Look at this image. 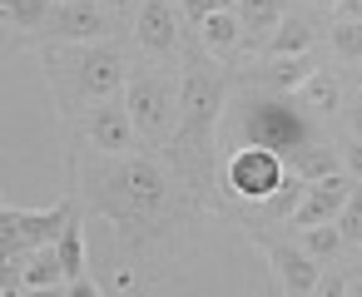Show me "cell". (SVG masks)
Instances as JSON below:
<instances>
[{"label":"cell","mask_w":362,"mask_h":297,"mask_svg":"<svg viewBox=\"0 0 362 297\" xmlns=\"http://www.w3.org/2000/svg\"><path fill=\"white\" fill-rule=\"evenodd\" d=\"M80 193L100 218H110L129 238H154L164 223H174L194 198L174 178L169 164L149 154H124V159H95L80 169Z\"/></svg>","instance_id":"1"},{"label":"cell","mask_w":362,"mask_h":297,"mask_svg":"<svg viewBox=\"0 0 362 297\" xmlns=\"http://www.w3.org/2000/svg\"><path fill=\"white\" fill-rule=\"evenodd\" d=\"M223 99H228V75H223L218 60L204 55V45L194 35L189 55H184V70H179V129H174V139L164 149L174 178L184 183V193L194 203L214 183V149H218Z\"/></svg>","instance_id":"2"},{"label":"cell","mask_w":362,"mask_h":297,"mask_svg":"<svg viewBox=\"0 0 362 297\" xmlns=\"http://www.w3.org/2000/svg\"><path fill=\"white\" fill-rule=\"evenodd\" d=\"M45 80L55 90L60 114H75L95 99H115L129 85V60L119 45L95 40V45H50L45 50Z\"/></svg>","instance_id":"3"},{"label":"cell","mask_w":362,"mask_h":297,"mask_svg":"<svg viewBox=\"0 0 362 297\" xmlns=\"http://www.w3.org/2000/svg\"><path fill=\"white\" fill-rule=\"evenodd\" d=\"M124 104H129L139 144L169 149V139L179 129V75H169V70H134L129 85H124Z\"/></svg>","instance_id":"4"},{"label":"cell","mask_w":362,"mask_h":297,"mask_svg":"<svg viewBox=\"0 0 362 297\" xmlns=\"http://www.w3.org/2000/svg\"><path fill=\"white\" fill-rule=\"evenodd\" d=\"M218 178H223V188H228L233 198H243V203H258V208H263V203L283 188L288 164H283V154H278V149H263V144H238V149L223 159Z\"/></svg>","instance_id":"5"},{"label":"cell","mask_w":362,"mask_h":297,"mask_svg":"<svg viewBox=\"0 0 362 297\" xmlns=\"http://www.w3.org/2000/svg\"><path fill=\"white\" fill-rule=\"evenodd\" d=\"M115 30V16L105 6H95V0H55V6L45 11L35 40L45 45H95Z\"/></svg>","instance_id":"6"},{"label":"cell","mask_w":362,"mask_h":297,"mask_svg":"<svg viewBox=\"0 0 362 297\" xmlns=\"http://www.w3.org/2000/svg\"><path fill=\"white\" fill-rule=\"evenodd\" d=\"M303 139H313V134H308V114H303L288 95L258 99V104L243 114V144H263V149L288 154V149L303 144Z\"/></svg>","instance_id":"7"},{"label":"cell","mask_w":362,"mask_h":297,"mask_svg":"<svg viewBox=\"0 0 362 297\" xmlns=\"http://www.w3.org/2000/svg\"><path fill=\"white\" fill-rule=\"evenodd\" d=\"M80 134H85V144H90L95 154H105V159H124V154L139 149V134H134L129 104H124L119 95H115V99H95V104H85V114H80Z\"/></svg>","instance_id":"8"},{"label":"cell","mask_w":362,"mask_h":297,"mask_svg":"<svg viewBox=\"0 0 362 297\" xmlns=\"http://www.w3.org/2000/svg\"><path fill=\"white\" fill-rule=\"evenodd\" d=\"M134 40L154 60H174L184 50V25H179V0H144L134 16Z\"/></svg>","instance_id":"9"},{"label":"cell","mask_w":362,"mask_h":297,"mask_svg":"<svg viewBox=\"0 0 362 297\" xmlns=\"http://www.w3.org/2000/svg\"><path fill=\"white\" fill-rule=\"evenodd\" d=\"M352 188H357V178H347V174H327V178L308 183L288 223H293V228H317V223H337V213H342V203L352 198Z\"/></svg>","instance_id":"10"},{"label":"cell","mask_w":362,"mask_h":297,"mask_svg":"<svg viewBox=\"0 0 362 297\" xmlns=\"http://www.w3.org/2000/svg\"><path fill=\"white\" fill-rule=\"evenodd\" d=\"M258 243H263V253H268V262H273V272L283 282V297H313L317 292L322 262H313L298 243H273V238H258Z\"/></svg>","instance_id":"11"},{"label":"cell","mask_w":362,"mask_h":297,"mask_svg":"<svg viewBox=\"0 0 362 297\" xmlns=\"http://www.w3.org/2000/svg\"><path fill=\"white\" fill-rule=\"evenodd\" d=\"M288 99H293L308 119H327V114H337V109H342V85H337L332 75L313 70V75H308V80L288 95Z\"/></svg>","instance_id":"12"},{"label":"cell","mask_w":362,"mask_h":297,"mask_svg":"<svg viewBox=\"0 0 362 297\" xmlns=\"http://www.w3.org/2000/svg\"><path fill=\"white\" fill-rule=\"evenodd\" d=\"M283 164H288V174H298L303 183H317V178H327V174H342V159H337L327 144H317V139L293 144V149L283 154Z\"/></svg>","instance_id":"13"},{"label":"cell","mask_w":362,"mask_h":297,"mask_svg":"<svg viewBox=\"0 0 362 297\" xmlns=\"http://www.w3.org/2000/svg\"><path fill=\"white\" fill-rule=\"evenodd\" d=\"M194 35H199V45H204L209 60H233V50L243 40V25H238L233 11H214L204 25H194Z\"/></svg>","instance_id":"14"},{"label":"cell","mask_w":362,"mask_h":297,"mask_svg":"<svg viewBox=\"0 0 362 297\" xmlns=\"http://www.w3.org/2000/svg\"><path fill=\"white\" fill-rule=\"evenodd\" d=\"M263 45H268V60H283V55H308V50L317 45V25H313L308 16H293V11H288V16L278 20V30H273Z\"/></svg>","instance_id":"15"},{"label":"cell","mask_w":362,"mask_h":297,"mask_svg":"<svg viewBox=\"0 0 362 297\" xmlns=\"http://www.w3.org/2000/svg\"><path fill=\"white\" fill-rule=\"evenodd\" d=\"M238 25H243V35H258V40H268L273 30H278V20L288 16V0H238Z\"/></svg>","instance_id":"16"},{"label":"cell","mask_w":362,"mask_h":297,"mask_svg":"<svg viewBox=\"0 0 362 297\" xmlns=\"http://www.w3.org/2000/svg\"><path fill=\"white\" fill-rule=\"evenodd\" d=\"M308 75H313V60H308V55H283V60H268L258 80H263L273 95H293Z\"/></svg>","instance_id":"17"},{"label":"cell","mask_w":362,"mask_h":297,"mask_svg":"<svg viewBox=\"0 0 362 297\" xmlns=\"http://www.w3.org/2000/svg\"><path fill=\"white\" fill-rule=\"evenodd\" d=\"M55 253H60L65 282H80V277H90V272H85V228H80V218H75V213H70V223L60 228V238H55Z\"/></svg>","instance_id":"18"},{"label":"cell","mask_w":362,"mask_h":297,"mask_svg":"<svg viewBox=\"0 0 362 297\" xmlns=\"http://www.w3.org/2000/svg\"><path fill=\"white\" fill-rule=\"evenodd\" d=\"M25 287H30V292H40V287H65V267H60L55 243L25 253Z\"/></svg>","instance_id":"19"},{"label":"cell","mask_w":362,"mask_h":297,"mask_svg":"<svg viewBox=\"0 0 362 297\" xmlns=\"http://www.w3.org/2000/svg\"><path fill=\"white\" fill-rule=\"evenodd\" d=\"M298 233V248L313 257V262H332L347 243H342V233H337V223H317V228H293Z\"/></svg>","instance_id":"20"},{"label":"cell","mask_w":362,"mask_h":297,"mask_svg":"<svg viewBox=\"0 0 362 297\" xmlns=\"http://www.w3.org/2000/svg\"><path fill=\"white\" fill-rule=\"evenodd\" d=\"M45 11H50V0H0V25H16V30L35 35Z\"/></svg>","instance_id":"21"},{"label":"cell","mask_w":362,"mask_h":297,"mask_svg":"<svg viewBox=\"0 0 362 297\" xmlns=\"http://www.w3.org/2000/svg\"><path fill=\"white\" fill-rule=\"evenodd\" d=\"M327 40H332V55H337V60L362 65V20H337V25L327 30Z\"/></svg>","instance_id":"22"},{"label":"cell","mask_w":362,"mask_h":297,"mask_svg":"<svg viewBox=\"0 0 362 297\" xmlns=\"http://www.w3.org/2000/svg\"><path fill=\"white\" fill-rule=\"evenodd\" d=\"M337 233H342V243H357V248H362V183H357L352 198L342 203V213H337Z\"/></svg>","instance_id":"23"},{"label":"cell","mask_w":362,"mask_h":297,"mask_svg":"<svg viewBox=\"0 0 362 297\" xmlns=\"http://www.w3.org/2000/svg\"><path fill=\"white\" fill-rule=\"evenodd\" d=\"M179 11H184L189 25H204L214 11H228V6H223V0H179Z\"/></svg>","instance_id":"24"},{"label":"cell","mask_w":362,"mask_h":297,"mask_svg":"<svg viewBox=\"0 0 362 297\" xmlns=\"http://www.w3.org/2000/svg\"><path fill=\"white\" fill-rule=\"evenodd\" d=\"M342 174L362 183V139H352V144H342Z\"/></svg>","instance_id":"25"},{"label":"cell","mask_w":362,"mask_h":297,"mask_svg":"<svg viewBox=\"0 0 362 297\" xmlns=\"http://www.w3.org/2000/svg\"><path fill=\"white\" fill-rule=\"evenodd\" d=\"M313 297H347V277H337V272H327L322 282H317V292Z\"/></svg>","instance_id":"26"},{"label":"cell","mask_w":362,"mask_h":297,"mask_svg":"<svg viewBox=\"0 0 362 297\" xmlns=\"http://www.w3.org/2000/svg\"><path fill=\"white\" fill-rule=\"evenodd\" d=\"M342 114H347V129H352V139H362V90L352 95V104H347Z\"/></svg>","instance_id":"27"},{"label":"cell","mask_w":362,"mask_h":297,"mask_svg":"<svg viewBox=\"0 0 362 297\" xmlns=\"http://www.w3.org/2000/svg\"><path fill=\"white\" fill-rule=\"evenodd\" d=\"M337 20H362V0H337Z\"/></svg>","instance_id":"28"},{"label":"cell","mask_w":362,"mask_h":297,"mask_svg":"<svg viewBox=\"0 0 362 297\" xmlns=\"http://www.w3.org/2000/svg\"><path fill=\"white\" fill-rule=\"evenodd\" d=\"M95 6H105L110 16H124V11H134V6H144V0H95Z\"/></svg>","instance_id":"29"},{"label":"cell","mask_w":362,"mask_h":297,"mask_svg":"<svg viewBox=\"0 0 362 297\" xmlns=\"http://www.w3.org/2000/svg\"><path fill=\"white\" fill-rule=\"evenodd\" d=\"M70 297H100V287L90 277H80V282H70Z\"/></svg>","instance_id":"30"},{"label":"cell","mask_w":362,"mask_h":297,"mask_svg":"<svg viewBox=\"0 0 362 297\" xmlns=\"http://www.w3.org/2000/svg\"><path fill=\"white\" fill-rule=\"evenodd\" d=\"M347 297H362V277H347Z\"/></svg>","instance_id":"31"},{"label":"cell","mask_w":362,"mask_h":297,"mask_svg":"<svg viewBox=\"0 0 362 297\" xmlns=\"http://www.w3.org/2000/svg\"><path fill=\"white\" fill-rule=\"evenodd\" d=\"M352 267H357V272H352V277H362V248H357V262H352Z\"/></svg>","instance_id":"32"},{"label":"cell","mask_w":362,"mask_h":297,"mask_svg":"<svg viewBox=\"0 0 362 297\" xmlns=\"http://www.w3.org/2000/svg\"><path fill=\"white\" fill-rule=\"evenodd\" d=\"M308 6H322V11H327V6H337V0H308Z\"/></svg>","instance_id":"33"},{"label":"cell","mask_w":362,"mask_h":297,"mask_svg":"<svg viewBox=\"0 0 362 297\" xmlns=\"http://www.w3.org/2000/svg\"><path fill=\"white\" fill-rule=\"evenodd\" d=\"M0 50H6V25H0Z\"/></svg>","instance_id":"34"},{"label":"cell","mask_w":362,"mask_h":297,"mask_svg":"<svg viewBox=\"0 0 362 297\" xmlns=\"http://www.w3.org/2000/svg\"><path fill=\"white\" fill-rule=\"evenodd\" d=\"M223 6H228V0H223Z\"/></svg>","instance_id":"35"},{"label":"cell","mask_w":362,"mask_h":297,"mask_svg":"<svg viewBox=\"0 0 362 297\" xmlns=\"http://www.w3.org/2000/svg\"><path fill=\"white\" fill-rule=\"evenodd\" d=\"M50 6H55V0H50Z\"/></svg>","instance_id":"36"}]
</instances>
